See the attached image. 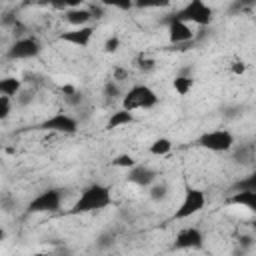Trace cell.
Listing matches in <instances>:
<instances>
[{
  "mask_svg": "<svg viewBox=\"0 0 256 256\" xmlns=\"http://www.w3.org/2000/svg\"><path fill=\"white\" fill-rule=\"evenodd\" d=\"M22 90V80L16 78V76H4L0 78V96H8V98H14L18 96Z\"/></svg>",
  "mask_w": 256,
  "mask_h": 256,
  "instance_id": "2e32d148",
  "label": "cell"
},
{
  "mask_svg": "<svg viewBox=\"0 0 256 256\" xmlns=\"http://www.w3.org/2000/svg\"><path fill=\"white\" fill-rule=\"evenodd\" d=\"M172 86H174V90H176L180 96H186V94L194 88V78H192V76H188V74H180V76H176V78H174Z\"/></svg>",
  "mask_w": 256,
  "mask_h": 256,
  "instance_id": "ac0fdd59",
  "label": "cell"
},
{
  "mask_svg": "<svg viewBox=\"0 0 256 256\" xmlns=\"http://www.w3.org/2000/svg\"><path fill=\"white\" fill-rule=\"evenodd\" d=\"M166 24H168V40H170V44H174V46H184V44L192 42L194 36H196L188 22L174 20V18H166Z\"/></svg>",
  "mask_w": 256,
  "mask_h": 256,
  "instance_id": "30bf717a",
  "label": "cell"
},
{
  "mask_svg": "<svg viewBox=\"0 0 256 256\" xmlns=\"http://www.w3.org/2000/svg\"><path fill=\"white\" fill-rule=\"evenodd\" d=\"M228 204L234 206H244L246 210L254 212L256 210V190H234L232 196L228 198Z\"/></svg>",
  "mask_w": 256,
  "mask_h": 256,
  "instance_id": "4fadbf2b",
  "label": "cell"
},
{
  "mask_svg": "<svg viewBox=\"0 0 256 256\" xmlns=\"http://www.w3.org/2000/svg\"><path fill=\"white\" fill-rule=\"evenodd\" d=\"M84 0H42V4L52 6L56 10H68V8H78L82 6Z\"/></svg>",
  "mask_w": 256,
  "mask_h": 256,
  "instance_id": "d6986e66",
  "label": "cell"
},
{
  "mask_svg": "<svg viewBox=\"0 0 256 256\" xmlns=\"http://www.w3.org/2000/svg\"><path fill=\"white\" fill-rule=\"evenodd\" d=\"M254 4H256V0H234L232 6H230V14H238V12L250 10Z\"/></svg>",
  "mask_w": 256,
  "mask_h": 256,
  "instance_id": "cb8c5ba5",
  "label": "cell"
},
{
  "mask_svg": "<svg viewBox=\"0 0 256 256\" xmlns=\"http://www.w3.org/2000/svg\"><path fill=\"white\" fill-rule=\"evenodd\" d=\"M172 4V0H134L136 8L142 10H152V8H168Z\"/></svg>",
  "mask_w": 256,
  "mask_h": 256,
  "instance_id": "44dd1931",
  "label": "cell"
},
{
  "mask_svg": "<svg viewBox=\"0 0 256 256\" xmlns=\"http://www.w3.org/2000/svg\"><path fill=\"white\" fill-rule=\"evenodd\" d=\"M64 198V190L60 188H48L44 192H40L36 198L30 200L26 212L28 214H44V212H58L60 204Z\"/></svg>",
  "mask_w": 256,
  "mask_h": 256,
  "instance_id": "5b68a950",
  "label": "cell"
},
{
  "mask_svg": "<svg viewBox=\"0 0 256 256\" xmlns=\"http://www.w3.org/2000/svg\"><path fill=\"white\" fill-rule=\"evenodd\" d=\"M172 146H174V144H172L170 138H156V140L150 144L148 152H150L152 156H166V154H170Z\"/></svg>",
  "mask_w": 256,
  "mask_h": 256,
  "instance_id": "e0dca14e",
  "label": "cell"
},
{
  "mask_svg": "<svg viewBox=\"0 0 256 256\" xmlns=\"http://www.w3.org/2000/svg\"><path fill=\"white\" fill-rule=\"evenodd\" d=\"M168 18L174 20H182L188 24H196V26H210L214 20V10L204 2V0H188L178 12L170 14Z\"/></svg>",
  "mask_w": 256,
  "mask_h": 256,
  "instance_id": "7a4b0ae2",
  "label": "cell"
},
{
  "mask_svg": "<svg viewBox=\"0 0 256 256\" xmlns=\"http://www.w3.org/2000/svg\"><path fill=\"white\" fill-rule=\"evenodd\" d=\"M120 50V38L118 36H110L106 42H104V52L106 54H114Z\"/></svg>",
  "mask_w": 256,
  "mask_h": 256,
  "instance_id": "4316f807",
  "label": "cell"
},
{
  "mask_svg": "<svg viewBox=\"0 0 256 256\" xmlns=\"http://www.w3.org/2000/svg\"><path fill=\"white\" fill-rule=\"evenodd\" d=\"M204 206H206V196H204V192L198 190V188L186 186V188H184V198H182V202H180V206L176 208V212H174L172 218H174V220H186V218L198 214Z\"/></svg>",
  "mask_w": 256,
  "mask_h": 256,
  "instance_id": "8992f818",
  "label": "cell"
},
{
  "mask_svg": "<svg viewBox=\"0 0 256 256\" xmlns=\"http://www.w3.org/2000/svg\"><path fill=\"white\" fill-rule=\"evenodd\" d=\"M112 204V192L106 184H90L86 186L80 196L76 198V202L72 204V208L66 212L70 216H76V214H88V212H98V210H104Z\"/></svg>",
  "mask_w": 256,
  "mask_h": 256,
  "instance_id": "6da1fadb",
  "label": "cell"
},
{
  "mask_svg": "<svg viewBox=\"0 0 256 256\" xmlns=\"http://www.w3.org/2000/svg\"><path fill=\"white\" fill-rule=\"evenodd\" d=\"M134 122V112L132 110H126V108H120L116 112H112V116L108 118L106 122V130H116L120 126H128Z\"/></svg>",
  "mask_w": 256,
  "mask_h": 256,
  "instance_id": "9a60e30c",
  "label": "cell"
},
{
  "mask_svg": "<svg viewBox=\"0 0 256 256\" xmlns=\"http://www.w3.org/2000/svg\"><path fill=\"white\" fill-rule=\"evenodd\" d=\"M156 180V172L152 170V168H148V166H132V168H128V182H132V184H136V186H150L152 182Z\"/></svg>",
  "mask_w": 256,
  "mask_h": 256,
  "instance_id": "7c38bea8",
  "label": "cell"
},
{
  "mask_svg": "<svg viewBox=\"0 0 256 256\" xmlns=\"http://www.w3.org/2000/svg\"><path fill=\"white\" fill-rule=\"evenodd\" d=\"M166 194H168V186L164 184V182H160V184H154L152 188H150V198L152 200H164L166 198Z\"/></svg>",
  "mask_w": 256,
  "mask_h": 256,
  "instance_id": "603a6c76",
  "label": "cell"
},
{
  "mask_svg": "<svg viewBox=\"0 0 256 256\" xmlns=\"http://www.w3.org/2000/svg\"><path fill=\"white\" fill-rule=\"evenodd\" d=\"M174 248H178V250H202L204 248V234L196 226H186L176 234Z\"/></svg>",
  "mask_w": 256,
  "mask_h": 256,
  "instance_id": "9c48e42d",
  "label": "cell"
},
{
  "mask_svg": "<svg viewBox=\"0 0 256 256\" xmlns=\"http://www.w3.org/2000/svg\"><path fill=\"white\" fill-rule=\"evenodd\" d=\"M42 52V44L38 38L34 36H22L18 38L6 52V56L10 60H28V58H36Z\"/></svg>",
  "mask_w": 256,
  "mask_h": 256,
  "instance_id": "ba28073f",
  "label": "cell"
},
{
  "mask_svg": "<svg viewBox=\"0 0 256 256\" xmlns=\"http://www.w3.org/2000/svg\"><path fill=\"white\" fill-rule=\"evenodd\" d=\"M4 238H6V232H4V228H2V226H0V242H2V240H4Z\"/></svg>",
  "mask_w": 256,
  "mask_h": 256,
  "instance_id": "1f68e13d",
  "label": "cell"
},
{
  "mask_svg": "<svg viewBox=\"0 0 256 256\" xmlns=\"http://www.w3.org/2000/svg\"><path fill=\"white\" fill-rule=\"evenodd\" d=\"M158 94L148 86V84H134L128 88V92L124 94L122 98V108L126 110H148V108H154L158 104Z\"/></svg>",
  "mask_w": 256,
  "mask_h": 256,
  "instance_id": "3957f363",
  "label": "cell"
},
{
  "mask_svg": "<svg viewBox=\"0 0 256 256\" xmlns=\"http://www.w3.org/2000/svg\"><path fill=\"white\" fill-rule=\"evenodd\" d=\"M92 34H94V28L92 26H74L72 30H66L60 34V40L62 42H68L72 46H80V48H86L92 40Z\"/></svg>",
  "mask_w": 256,
  "mask_h": 256,
  "instance_id": "8fae6325",
  "label": "cell"
},
{
  "mask_svg": "<svg viewBox=\"0 0 256 256\" xmlns=\"http://www.w3.org/2000/svg\"><path fill=\"white\" fill-rule=\"evenodd\" d=\"M138 68H140V70H144V72H150V70H154V68H156V62H154L152 58L142 56V58H138Z\"/></svg>",
  "mask_w": 256,
  "mask_h": 256,
  "instance_id": "83f0119b",
  "label": "cell"
},
{
  "mask_svg": "<svg viewBox=\"0 0 256 256\" xmlns=\"http://www.w3.org/2000/svg\"><path fill=\"white\" fill-rule=\"evenodd\" d=\"M232 72H234V74H244V72H246V64H244L242 60H234V62H232Z\"/></svg>",
  "mask_w": 256,
  "mask_h": 256,
  "instance_id": "f546056e",
  "label": "cell"
},
{
  "mask_svg": "<svg viewBox=\"0 0 256 256\" xmlns=\"http://www.w3.org/2000/svg\"><path fill=\"white\" fill-rule=\"evenodd\" d=\"M100 6L104 8H116L122 12H128L134 8V0H100Z\"/></svg>",
  "mask_w": 256,
  "mask_h": 256,
  "instance_id": "ffe728a7",
  "label": "cell"
},
{
  "mask_svg": "<svg viewBox=\"0 0 256 256\" xmlns=\"http://www.w3.org/2000/svg\"><path fill=\"white\" fill-rule=\"evenodd\" d=\"M196 144L204 150L210 152H230L234 148V134L230 130L218 128V130H210L198 136Z\"/></svg>",
  "mask_w": 256,
  "mask_h": 256,
  "instance_id": "277c9868",
  "label": "cell"
},
{
  "mask_svg": "<svg viewBox=\"0 0 256 256\" xmlns=\"http://www.w3.org/2000/svg\"><path fill=\"white\" fill-rule=\"evenodd\" d=\"M104 94H106V96H118V94H120V90H118V86L114 84V80H108V82H106Z\"/></svg>",
  "mask_w": 256,
  "mask_h": 256,
  "instance_id": "f1b7e54d",
  "label": "cell"
},
{
  "mask_svg": "<svg viewBox=\"0 0 256 256\" xmlns=\"http://www.w3.org/2000/svg\"><path fill=\"white\" fill-rule=\"evenodd\" d=\"M138 162L130 156V154H120V156H116L114 160H112V166H116V168H132V166H136Z\"/></svg>",
  "mask_w": 256,
  "mask_h": 256,
  "instance_id": "7402d4cb",
  "label": "cell"
},
{
  "mask_svg": "<svg viewBox=\"0 0 256 256\" xmlns=\"http://www.w3.org/2000/svg\"><path fill=\"white\" fill-rule=\"evenodd\" d=\"M2 206H4V210H10V206H12L10 198H2Z\"/></svg>",
  "mask_w": 256,
  "mask_h": 256,
  "instance_id": "4dcf8cb0",
  "label": "cell"
},
{
  "mask_svg": "<svg viewBox=\"0 0 256 256\" xmlns=\"http://www.w3.org/2000/svg\"><path fill=\"white\" fill-rule=\"evenodd\" d=\"M10 100L12 98H8V96H0V120L10 116V112H12V102Z\"/></svg>",
  "mask_w": 256,
  "mask_h": 256,
  "instance_id": "484cf974",
  "label": "cell"
},
{
  "mask_svg": "<svg viewBox=\"0 0 256 256\" xmlns=\"http://www.w3.org/2000/svg\"><path fill=\"white\" fill-rule=\"evenodd\" d=\"M256 190V174H248V178H242L240 182H236L234 190Z\"/></svg>",
  "mask_w": 256,
  "mask_h": 256,
  "instance_id": "d4e9b609",
  "label": "cell"
},
{
  "mask_svg": "<svg viewBox=\"0 0 256 256\" xmlns=\"http://www.w3.org/2000/svg\"><path fill=\"white\" fill-rule=\"evenodd\" d=\"M38 130H46V132H58V134H76L78 132V120L70 114L64 112H56L50 118L42 120L38 126Z\"/></svg>",
  "mask_w": 256,
  "mask_h": 256,
  "instance_id": "52a82bcc",
  "label": "cell"
},
{
  "mask_svg": "<svg viewBox=\"0 0 256 256\" xmlns=\"http://www.w3.org/2000/svg\"><path fill=\"white\" fill-rule=\"evenodd\" d=\"M64 16H66V22L70 26H86L92 20V12L88 8H82V6L64 10Z\"/></svg>",
  "mask_w": 256,
  "mask_h": 256,
  "instance_id": "5bb4252c",
  "label": "cell"
}]
</instances>
